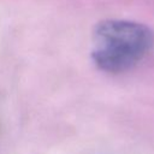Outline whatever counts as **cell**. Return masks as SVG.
Here are the masks:
<instances>
[{"mask_svg":"<svg viewBox=\"0 0 154 154\" xmlns=\"http://www.w3.org/2000/svg\"><path fill=\"white\" fill-rule=\"evenodd\" d=\"M154 34L147 25L126 19H103L93 31L91 60L108 73H122L136 66L152 49Z\"/></svg>","mask_w":154,"mask_h":154,"instance_id":"1","label":"cell"}]
</instances>
